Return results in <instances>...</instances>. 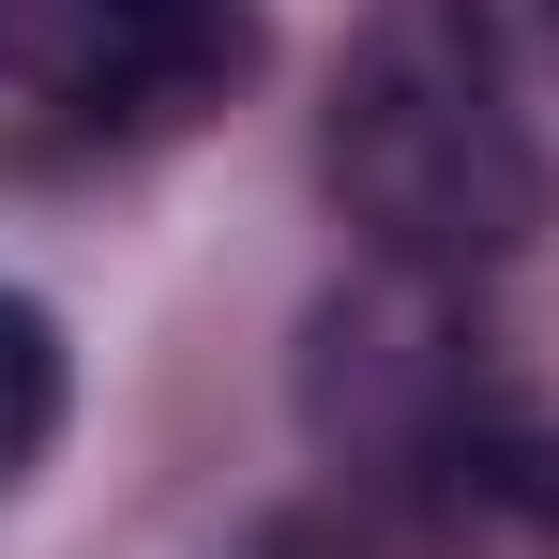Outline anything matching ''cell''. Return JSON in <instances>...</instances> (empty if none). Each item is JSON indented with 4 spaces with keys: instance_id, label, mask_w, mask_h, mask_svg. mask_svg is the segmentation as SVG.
<instances>
[{
    "instance_id": "5b68a950",
    "label": "cell",
    "mask_w": 559,
    "mask_h": 559,
    "mask_svg": "<svg viewBox=\"0 0 559 559\" xmlns=\"http://www.w3.org/2000/svg\"><path fill=\"white\" fill-rule=\"evenodd\" d=\"M484 514H499V530H530V545H559V424H545V408H530V439H514V454L484 468Z\"/></svg>"
},
{
    "instance_id": "6da1fadb",
    "label": "cell",
    "mask_w": 559,
    "mask_h": 559,
    "mask_svg": "<svg viewBox=\"0 0 559 559\" xmlns=\"http://www.w3.org/2000/svg\"><path fill=\"white\" fill-rule=\"evenodd\" d=\"M333 197L393 273H499L530 227H545V121L514 106V76L484 61L454 0L439 15H393L348 92H333Z\"/></svg>"
},
{
    "instance_id": "277c9868",
    "label": "cell",
    "mask_w": 559,
    "mask_h": 559,
    "mask_svg": "<svg viewBox=\"0 0 559 559\" xmlns=\"http://www.w3.org/2000/svg\"><path fill=\"white\" fill-rule=\"evenodd\" d=\"M454 15L484 31V61L514 76V106L545 121V106H559V0H454Z\"/></svg>"
},
{
    "instance_id": "3957f363",
    "label": "cell",
    "mask_w": 559,
    "mask_h": 559,
    "mask_svg": "<svg viewBox=\"0 0 559 559\" xmlns=\"http://www.w3.org/2000/svg\"><path fill=\"white\" fill-rule=\"evenodd\" d=\"M61 408H76V364H61V318L31 287H0V499L61 454Z\"/></svg>"
},
{
    "instance_id": "7a4b0ae2",
    "label": "cell",
    "mask_w": 559,
    "mask_h": 559,
    "mask_svg": "<svg viewBox=\"0 0 559 559\" xmlns=\"http://www.w3.org/2000/svg\"><path fill=\"white\" fill-rule=\"evenodd\" d=\"M302 408H318L333 484L378 499V514H484V468L530 439V378L499 364V333L468 318V287L393 273V258L318 318Z\"/></svg>"
}]
</instances>
